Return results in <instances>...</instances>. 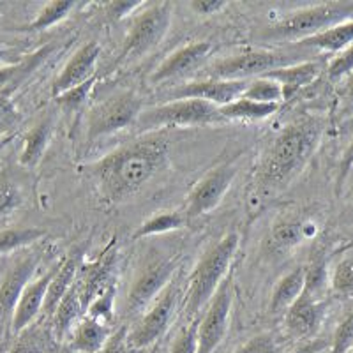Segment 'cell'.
Returning a JSON list of instances; mask_svg holds the SVG:
<instances>
[{
	"label": "cell",
	"instance_id": "d6a6232c",
	"mask_svg": "<svg viewBox=\"0 0 353 353\" xmlns=\"http://www.w3.org/2000/svg\"><path fill=\"white\" fill-rule=\"evenodd\" d=\"M46 235V232L36 226H23V228L0 230V254L11 253L17 249L32 244Z\"/></svg>",
	"mask_w": 353,
	"mask_h": 353
},
{
	"label": "cell",
	"instance_id": "c3c4849f",
	"mask_svg": "<svg viewBox=\"0 0 353 353\" xmlns=\"http://www.w3.org/2000/svg\"><path fill=\"white\" fill-rule=\"evenodd\" d=\"M327 346H329V341H325V339H313V341L302 345L301 348L293 350L292 353H320L323 352Z\"/></svg>",
	"mask_w": 353,
	"mask_h": 353
},
{
	"label": "cell",
	"instance_id": "3957f363",
	"mask_svg": "<svg viewBox=\"0 0 353 353\" xmlns=\"http://www.w3.org/2000/svg\"><path fill=\"white\" fill-rule=\"evenodd\" d=\"M237 233H226L217 244L203 254L189 277L188 293H185V314H196L205 304H209L219 286L228 277V269L239 249Z\"/></svg>",
	"mask_w": 353,
	"mask_h": 353
},
{
	"label": "cell",
	"instance_id": "7bdbcfd3",
	"mask_svg": "<svg viewBox=\"0 0 353 353\" xmlns=\"http://www.w3.org/2000/svg\"><path fill=\"white\" fill-rule=\"evenodd\" d=\"M352 71H353V44L352 46H348L345 52L337 53V55L334 57V61L330 62L329 69H327L330 80H341V78L348 77Z\"/></svg>",
	"mask_w": 353,
	"mask_h": 353
},
{
	"label": "cell",
	"instance_id": "30bf717a",
	"mask_svg": "<svg viewBox=\"0 0 353 353\" xmlns=\"http://www.w3.org/2000/svg\"><path fill=\"white\" fill-rule=\"evenodd\" d=\"M237 172L239 166L235 161H226L223 165L210 170L189 194L188 207H185L184 212L185 219L203 216V214L216 209L221 200L225 198V194L228 193Z\"/></svg>",
	"mask_w": 353,
	"mask_h": 353
},
{
	"label": "cell",
	"instance_id": "6da1fadb",
	"mask_svg": "<svg viewBox=\"0 0 353 353\" xmlns=\"http://www.w3.org/2000/svg\"><path fill=\"white\" fill-rule=\"evenodd\" d=\"M168 159V138L152 131L117 147L88 166L97 193L106 203H122L137 194Z\"/></svg>",
	"mask_w": 353,
	"mask_h": 353
},
{
	"label": "cell",
	"instance_id": "7a4b0ae2",
	"mask_svg": "<svg viewBox=\"0 0 353 353\" xmlns=\"http://www.w3.org/2000/svg\"><path fill=\"white\" fill-rule=\"evenodd\" d=\"M321 132L323 121L316 117H302L290 122L265 154L258 173L261 188L277 189L290 184L314 154Z\"/></svg>",
	"mask_w": 353,
	"mask_h": 353
},
{
	"label": "cell",
	"instance_id": "4316f807",
	"mask_svg": "<svg viewBox=\"0 0 353 353\" xmlns=\"http://www.w3.org/2000/svg\"><path fill=\"white\" fill-rule=\"evenodd\" d=\"M299 44H302L305 48L323 50V52L329 53L345 52L348 46L353 44V20L336 25V27L329 28V30L318 34V36L299 41Z\"/></svg>",
	"mask_w": 353,
	"mask_h": 353
},
{
	"label": "cell",
	"instance_id": "ab89813d",
	"mask_svg": "<svg viewBox=\"0 0 353 353\" xmlns=\"http://www.w3.org/2000/svg\"><path fill=\"white\" fill-rule=\"evenodd\" d=\"M353 350V311L346 314L334 330L330 353H350Z\"/></svg>",
	"mask_w": 353,
	"mask_h": 353
},
{
	"label": "cell",
	"instance_id": "836d02e7",
	"mask_svg": "<svg viewBox=\"0 0 353 353\" xmlns=\"http://www.w3.org/2000/svg\"><path fill=\"white\" fill-rule=\"evenodd\" d=\"M74 8H77V4L72 0H55V2H50L27 25V30H46V28L53 27V25H57L64 18H68V14Z\"/></svg>",
	"mask_w": 353,
	"mask_h": 353
},
{
	"label": "cell",
	"instance_id": "e575fe53",
	"mask_svg": "<svg viewBox=\"0 0 353 353\" xmlns=\"http://www.w3.org/2000/svg\"><path fill=\"white\" fill-rule=\"evenodd\" d=\"M242 97L256 101V103L279 105V103L283 101V88L277 81L270 80V78L267 77H261L253 81H249L248 88H245V92Z\"/></svg>",
	"mask_w": 353,
	"mask_h": 353
},
{
	"label": "cell",
	"instance_id": "816d5d0a",
	"mask_svg": "<svg viewBox=\"0 0 353 353\" xmlns=\"http://www.w3.org/2000/svg\"><path fill=\"white\" fill-rule=\"evenodd\" d=\"M11 50L9 48H6V46H2V44H0V61H4V59H8L9 55H11Z\"/></svg>",
	"mask_w": 353,
	"mask_h": 353
},
{
	"label": "cell",
	"instance_id": "4fadbf2b",
	"mask_svg": "<svg viewBox=\"0 0 353 353\" xmlns=\"http://www.w3.org/2000/svg\"><path fill=\"white\" fill-rule=\"evenodd\" d=\"M249 81L242 80H216V78H209V80L200 81H189V83L181 85L170 94V101L179 99H201L207 101L210 105L223 108L244 96L245 88H248Z\"/></svg>",
	"mask_w": 353,
	"mask_h": 353
},
{
	"label": "cell",
	"instance_id": "2e32d148",
	"mask_svg": "<svg viewBox=\"0 0 353 353\" xmlns=\"http://www.w3.org/2000/svg\"><path fill=\"white\" fill-rule=\"evenodd\" d=\"M57 269H59V263L53 265L46 274L37 277L36 281L28 283L27 288L23 290L17 309H14V314H12V332L20 334L28 325H32L39 313H43L46 293H48L50 283H52Z\"/></svg>",
	"mask_w": 353,
	"mask_h": 353
},
{
	"label": "cell",
	"instance_id": "603a6c76",
	"mask_svg": "<svg viewBox=\"0 0 353 353\" xmlns=\"http://www.w3.org/2000/svg\"><path fill=\"white\" fill-rule=\"evenodd\" d=\"M59 341L53 334L52 325L46 327L44 321H34L32 325L17 334L8 353H57Z\"/></svg>",
	"mask_w": 353,
	"mask_h": 353
},
{
	"label": "cell",
	"instance_id": "f546056e",
	"mask_svg": "<svg viewBox=\"0 0 353 353\" xmlns=\"http://www.w3.org/2000/svg\"><path fill=\"white\" fill-rule=\"evenodd\" d=\"M52 52V46H44L39 52H36L34 55L27 57L23 61L17 62V64L9 65H0V92H6V90H11V87H14L17 83H20L28 72L32 71L34 68L39 65L41 61H44L48 53Z\"/></svg>",
	"mask_w": 353,
	"mask_h": 353
},
{
	"label": "cell",
	"instance_id": "60d3db41",
	"mask_svg": "<svg viewBox=\"0 0 353 353\" xmlns=\"http://www.w3.org/2000/svg\"><path fill=\"white\" fill-rule=\"evenodd\" d=\"M198 329H200V318L189 321V325L182 327L176 334L170 353H198Z\"/></svg>",
	"mask_w": 353,
	"mask_h": 353
},
{
	"label": "cell",
	"instance_id": "e0dca14e",
	"mask_svg": "<svg viewBox=\"0 0 353 353\" xmlns=\"http://www.w3.org/2000/svg\"><path fill=\"white\" fill-rule=\"evenodd\" d=\"M210 52H212V44L207 43V41H198V43L185 44V46L179 48L176 52H173L172 55L152 72L150 81H152V83H163V81L173 80V78L184 77V74L191 72L193 69H196L198 65L209 57Z\"/></svg>",
	"mask_w": 353,
	"mask_h": 353
},
{
	"label": "cell",
	"instance_id": "f1b7e54d",
	"mask_svg": "<svg viewBox=\"0 0 353 353\" xmlns=\"http://www.w3.org/2000/svg\"><path fill=\"white\" fill-rule=\"evenodd\" d=\"M219 110L226 121H261L274 115L279 110V105H267V103H256V101L241 97L232 105L223 106Z\"/></svg>",
	"mask_w": 353,
	"mask_h": 353
},
{
	"label": "cell",
	"instance_id": "db71d44e",
	"mask_svg": "<svg viewBox=\"0 0 353 353\" xmlns=\"http://www.w3.org/2000/svg\"><path fill=\"white\" fill-rule=\"evenodd\" d=\"M350 353H353V350H352V352H350Z\"/></svg>",
	"mask_w": 353,
	"mask_h": 353
},
{
	"label": "cell",
	"instance_id": "8992f818",
	"mask_svg": "<svg viewBox=\"0 0 353 353\" xmlns=\"http://www.w3.org/2000/svg\"><path fill=\"white\" fill-rule=\"evenodd\" d=\"M141 115V97L132 90H121L90 108L87 119V143H94L121 129L137 124Z\"/></svg>",
	"mask_w": 353,
	"mask_h": 353
},
{
	"label": "cell",
	"instance_id": "277c9868",
	"mask_svg": "<svg viewBox=\"0 0 353 353\" xmlns=\"http://www.w3.org/2000/svg\"><path fill=\"white\" fill-rule=\"evenodd\" d=\"M350 20H353V0L323 2L290 12L267 30V37L304 41Z\"/></svg>",
	"mask_w": 353,
	"mask_h": 353
},
{
	"label": "cell",
	"instance_id": "ffe728a7",
	"mask_svg": "<svg viewBox=\"0 0 353 353\" xmlns=\"http://www.w3.org/2000/svg\"><path fill=\"white\" fill-rule=\"evenodd\" d=\"M81 269V253L80 251H72L62 261H59V269L50 283L48 293H46V301H44L43 313L44 316L52 318L55 309L62 302V299L69 293V290L77 283V274Z\"/></svg>",
	"mask_w": 353,
	"mask_h": 353
},
{
	"label": "cell",
	"instance_id": "7c38bea8",
	"mask_svg": "<svg viewBox=\"0 0 353 353\" xmlns=\"http://www.w3.org/2000/svg\"><path fill=\"white\" fill-rule=\"evenodd\" d=\"M233 302V285L232 276H228L219 286L212 301L209 302V309L203 320H200L198 329V353H214L221 341L228 332L230 311Z\"/></svg>",
	"mask_w": 353,
	"mask_h": 353
},
{
	"label": "cell",
	"instance_id": "ba28073f",
	"mask_svg": "<svg viewBox=\"0 0 353 353\" xmlns=\"http://www.w3.org/2000/svg\"><path fill=\"white\" fill-rule=\"evenodd\" d=\"M176 261L166 256H150L138 269L137 276L132 279L128 297L124 304L125 316H137L143 311L163 290L168 286Z\"/></svg>",
	"mask_w": 353,
	"mask_h": 353
},
{
	"label": "cell",
	"instance_id": "4dcf8cb0",
	"mask_svg": "<svg viewBox=\"0 0 353 353\" xmlns=\"http://www.w3.org/2000/svg\"><path fill=\"white\" fill-rule=\"evenodd\" d=\"M330 285L329 269H327V260L323 256L314 258L311 263L305 267L304 277V292L307 297L314 301H323L327 290Z\"/></svg>",
	"mask_w": 353,
	"mask_h": 353
},
{
	"label": "cell",
	"instance_id": "f35d334b",
	"mask_svg": "<svg viewBox=\"0 0 353 353\" xmlns=\"http://www.w3.org/2000/svg\"><path fill=\"white\" fill-rule=\"evenodd\" d=\"M94 85H96V77L90 78V80L85 81V83L78 85V87L71 88L68 92L61 94V96L53 97V99H55L57 105L61 106L64 112H77V110H80L81 106H83V103L87 101L88 94H90V90L94 88Z\"/></svg>",
	"mask_w": 353,
	"mask_h": 353
},
{
	"label": "cell",
	"instance_id": "7dc6e473",
	"mask_svg": "<svg viewBox=\"0 0 353 353\" xmlns=\"http://www.w3.org/2000/svg\"><path fill=\"white\" fill-rule=\"evenodd\" d=\"M189 8L193 9L196 14H203V17H212L219 11L226 8L225 0H193Z\"/></svg>",
	"mask_w": 353,
	"mask_h": 353
},
{
	"label": "cell",
	"instance_id": "bcb514c9",
	"mask_svg": "<svg viewBox=\"0 0 353 353\" xmlns=\"http://www.w3.org/2000/svg\"><path fill=\"white\" fill-rule=\"evenodd\" d=\"M352 168H353V138L350 140L348 147L345 149V152H343L341 156V161H339V168H337V179H336V194H341V189L343 185H345Z\"/></svg>",
	"mask_w": 353,
	"mask_h": 353
},
{
	"label": "cell",
	"instance_id": "52a82bcc",
	"mask_svg": "<svg viewBox=\"0 0 353 353\" xmlns=\"http://www.w3.org/2000/svg\"><path fill=\"white\" fill-rule=\"evenodd\" d=\"M141 128L159 129L176 128V125H209L223 124L226 119L221 115L217 106L201 99L168 101L165 105L156 106L149 112L141 113L138 119Z\"/></svg>",
	"mask_w": 353,
	"mask_h": 353
},
{
	"label": "cell",
	"instance_id": "d6986e66",
	"mask_svg": "<svg viewBox=\"0 0 353 353\" xmlns=\"http://www.w3.org/2000/svg\"><path fill=\"white\" fill-rule=\"evenodd\" d=\"M325 301H314L305 293H301V297L285 313V325L292 336L309 337L321 325Z\"/></svg>",
	"mask_w": 353,
	"mask_h": 353
},
{
	"label": "cell",
	"instance_id": "681fc988",
	"mask_svg": "<svg viewBox=\"0 0 353 353\" xmlns=\"http://www.w3.org/2000/svg\"><path fill=\"white\" fill-rule=\"evenodd\" d=\"M343 96H345L346 99L353 101V71L345 78V83H343Z\"/></svg>",
	"mask_w": 353,
	"mask_h": 353
},
{
	"label": "cell",
	"instance_id": "8d00e7d4",
	"mask_svg": "<svg viewBox=\"0 0 353 353\" xmlns=\"http://www.w3.org/2000/svg\"><path fill=\"white\" fill-rule=\"evenodd\" d=\"M115 295H117V286L115 283L108 286L105 292L101 293L99 297L92 302V304L87 307V316L92 318V320L101 321V323H105L108 325L110 321L113 320L115 316Z\"/></svg>",
	"mask_w": 353,
	"mask_h": 353
},
{
	"label": "cell",
	"instance_id": "7402d4cb",
	"mask_svg": "<svg viewBox=\"0 0 353 353\" xmlns=\"http://www.w3.org/2000/svg\"><path fill=\"white\" fill-rule=\"evenodd\" d=\"M108 325L83 316L72 327L71 350L77 353H101L108 343Z\"/></svg>",
	"mask_w": 353,
	"mask_h": 353
},
{
	"label": "cell",
	"instance_id": "5b68a950",
	"mask_svg": "<svg viewBox=\"0 0 353 353\" xmlns=\"http://www.w3.org/2000/svg\"><path fill=\"white\" fill-rule=\"evenodd\" d=\"M172 18V2H149L141 8L140 12H134L131 28L117 59V65L132 59H140L141 55L156 48L168 34Z\"/></svg>",
	"mask_w": 353,
	"mask_h": 353
},
{
	"label": "cell",
	"instance_id": "cb8c5ba5",
	"mask_svg": "<svg viewBox=\"0 0 353 353\" xmlns=\"http://www.w3.org/2000/svg\"><path fill=\"white\" fill-rule=\"evenodd\" d=\"M81 313H85L83 304H81L80 290H78V285L74 283V286L62 299V302L59 304V307L55 309V313L52 316V329L57 337V341L61 343L71 332L72 327L80 321Z\"/></svg>",
	"mask_w": 353,
	"mask_h": 353
},
{
	"label": "cell",
	"instance_id": "9a60e30c",
	"mask_svg": "<svg viewBox=\"0 0 353 353\" xmlns=\"http://www.w3.org/2000/svg\"><path fill=\"white\" fill-rule=\"evenodd\" d=\"M117 261V249H115V241L110 242L103 253L92 261L88 263V267H85L83 274L77 281L78 290H80L81 295V304H83V311H87V307L99 297L101 293L105 292L110 285H112V272L115 269Z\"/></svg>",
	"mask_w": 353,
	"mask_h": 353
},
{
	"label": "cell",
	"instance_id": "83f0119b",
	"mask_svg": "<svg viewBox=\"0 0 353 353\" xmlns=\"http://www.w3.org/2000/svg\"><path fill=\"white\" fill-rule=\"evenodd\" d=\"M305 237L307 233H305L304 221L297 217H281L270 228L269 244L274 251H288L302 244Z\"/></svg>",
	"mask_w": 353,
	"mask_h": 353
},
{
	"label": "cell",
	"instance_id": "d4e9b609",
	"mask_svg": "<svg viewBox=\"0 0 353 353\" xmlns=\"http://www.w3.org/2000/svg\"><path fill=\"white\" fill-rule=\"evenodd\" d=\"M304 277H305V267H297L292 272L281 277V281L277 283L276 288L272 292V299H270V313L281 314L286 313L293 305V302L301 297V293L304 292Z\"/></svg>",
	"mask_w": 353,
	"mask_h": 353
},
{
	"label": "cell",
	"instance_id": "ac0fdd59",
	"mask_svg": "<svg viewBox=\"0 0 353 353\" xmlns=\"http://www.w3.org/2000/svg\"><path fill=\"white\" fill-rule=\"evenodd\" d=\"M39 258L41 256L37 253L28 254V256L21 258L20 261L12 265L9 272L6 274L4 281L0 285V318L14 314L21 293L30 283L32 274L36 272Z\"/></svg>",
	"mask_w": 353,
	"mask_h": 353
},
{
	"label": "cell",
	"instance_id": "b9f144b4",
	"mask_svg": "<svg viewBox=\"0 0 353 353\" xmlns=\"http://www.w3.org/2000/svg\"><path fill=\"white\" fill-rule=\"evenodd\" d=\"M21 203V194L18 188L8 179H0V216L12 212Z\"/></svg>",
	"mask_w": 353,
	"mask_h": 353
},
{
	"label": "cell",
	"instance_id": "9c48e42d",
	"mask_svg": "<svg viewBox=\"0 0 353 353\" xmlns=\"http://www.w3.org/2000/svg\"><path fill=\"white\" fill-rule=\"evenodd\" d=\"M292 64H295V61L288 53L270 52V50H245L216 62L210 68V77L216 80L248 81L251 77L261 78L267 72Z\"/></svg>",
	"mask_w": 353,
	"mask_h": 353
},
{
	"label": "cell",
	"instance_id": "5bb4252c",
	"mask_svg": "<svg viewBox=\"0 0 353 353\" xmlns=\"http://www.w3.org/2000/svg\"><path fill=\"white\" fill-rule=\"evenodd\" d=\"M101 55V46L97 43H87L74 52V55L65 62L64 69L52 85L53 97L68 92L71 88L85 83L96 77V64Z\"/></svg>",
	"mask_w": 353,
	"mask_h": 353
},
{
	"label": "cell",
	"instance_id": "ee69618b",
	"mask_svg": "<svg viewBox=\"0 0 353 353\" xmlns=\"http://www.w3.org/2000/svg\"><path fill=\"white\" fill-rule=\"evenodd\" d=\"M235 353H281V350H279V345L276 343L274 336L260 334V336H254L253 339H249Z\"/></svg>",
	"mask_w": 353,
	"mask_h": 353
},
{
	"label": "cell",
	"instance_id": "f5cc1de1",
	"mask_svg": "<svg viewBox=\"0 0 353 353\" xmlns=\"http://www.w3.org/2000/svg\"><path fill=\"white\" fill-rule=\"evenodd\" d=\"M149 353H157V345H156V346H152V348L149 350Z\"/></svg>",
	"mask_w": 353,
	"mask_h": 353
},
{
	"label": "cell",
	"instance_id": "74e56055",
	"mask_svg": "<svg viewBox=\"0 0 353 353\" xmlns=\"http://www.w3.org/2000/svg\"><path fill=\"white\" fill-rule=\"evenodd\" d=\"M21 112L9 96V90L0 92V138L9 137L20 125Z\"/></svg>",
	"mask_w": 353,
	"mask_h": 353
},
{
	"label": "cell",
	"instance_id": "f907efd6",
	"mask_svg": "<svg viewBox=\"0 0 353 353\" xmlns=\"http://www.w3.org/2000/svg\"><path fill=\"white\" fill-rule=\"evenodd\" d=\"M14 140V134H9V137H4V138H0V150H4L6 147H8L11 141Z\"/></svg>",
	"mask_w": 353,
	"mask_h": 353
},
{
	"label": "cell",
	"instance_id": "44dd1931",
	"mask_svg": "<svg viewBox=\"0 0 353 353\" xmlns=\"http://www.w3.org/2000/svg\"><path fill=\"white\" fill-rule=\"evenodd\" d=\"M321 72V64L314 61L295 62L286 68H279L276 71L267 72L265 77L277 81L283 88V99H292L302 88L313 83Z\"/></svg>",
	"mask_w": 353,
	"mask_h": 353
},
{
	"label": "cell",
	"instance_id": "484cf974",
	"mask_svg": "<svg viewBox=\"0 0 353 353\" xmlns=\"http://www.w3.org/2000/svg\"><path fill=\"white\" fill-rule=\"evenodd\" d=\"M50 137H52V119L44 117L43 121L37 122L30 131L27 132L23 141V149L20 154V165L27 166V168H34V166L43 159L44 150L50 143Z\"/></svg>",
	"mask_w": 353,
	"mask_h": 353
},
{
	"label": "cell",
	"instance_id": "f6af8a7d",
	"mask_svg": "<svg viewBox=\"0 0 353 353\" xmlns=\"http://www.w3.org/2000/svg\"><path fill=\"white\" fill-rule=\"evenodd\" d=\"M143 2H129V0H117V2H110L106 4V14L110 20L121 21L122 18L134 14L138 9L143 8Z\"/></svg>",
	"mask_w": 353,
	"mask_h": 353
},
{
	"label": "cell",
	"instance_id": "d590c367",
	"mask_svg": "<svg viewBox=\"0 0 353 353\" xmlns=\"http://www.w3.org/2000/svg\"><path fill=\"white\" fill-rule=\"evenodd\" d=\"M330 288L343 299H353V258H343L330 274Z\"/></svg>",
	"mask_w": 353,
	"mask_h": 353
},
{
	"label": "cell",
	"instance_id": "8fae6325",
	"mask_svg": "<svg viewBox=\"0 0 353 353\" xmlns=\"http://www.w3.org/2000/svg\"><path fill=\"white\" fill-rule=\"evenodd\" d=\"M175 297L176 292L173 286L163 292L161 299L154 302L150 311L137 321L128 334V350L138 352L149 346H156L161 337L168 330L170 321H172L173 311H175Z\"/></svg>",
	"mask_w": 353,
	"mask_h": 353
},
{
	"label": "cell",
	"instance_id": "1f68e13d",
	"mask_svg": "<svg viewBox=\"0 0 353 353\" xmlns=\"http://www.w3.org/2000/svg\"><path fill=\"white\" fill-rule=\"evenodd\" d=\"M185 223V216L181 212H163L145 221L143 225L138 226L137 232L132 233V241H140L152 235H163V233L181 230Z\"/></svg>",
	"mask_w": 353,
	"mask_h": 353
}]
</instances>
